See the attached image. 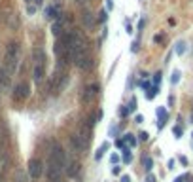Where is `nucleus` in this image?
<instances>
[{"instance_id":"nucleus-29","label":"nucleus","mask_w":193,"mask_h":182,"mask_svg":"<svg viewBox=\"0 0 193 182\" xmlns=\"http://www.w3.org/2000/svg\"><path fill=\"white\" fill-rule=\"evenodd\" d=\"M134 122H137V123H142V122H144V116H142V114H137V118H134Z\"/></svg>"},{"instance_id":"nucleus-24","label":"nucleus","mask_w":193,"mask_h":182,"mask_svg":"<svg viewBox=\"0 0 193 182\" xmlns=\"http://www.w3.org/2000/svg\"><path fill=\"white\" fill-rule=\"evenodd\" d=\"M172 133H174V137H176V138H180V137H182V133H184V131H182V127H180V125H176V127L172 129Z\"/></svg>"},{"instance_id":"nucleus-30","label":"nucleus","mask_w":193,"mask_h":182,"mask_svg":"<svg viewBox=\"0 0 193 182\" xmlns=\"http://www.w3.org/2000/svg\"><path fill=\"white\" fill-rule=\"evenodd\" d=\"M106 19V10H102L101 13H98V21H104Z\"/></svg>"},{"instance_id":"nucleus-6","label":"nucleus","mask_w":193,"mask_h":182,"mask_svg":"<svg viewBox=\"0 0 193 182\" xmlns=\"http://www.w3.org/2000/svg\"><path fill=\"white\" fill-rule=\"evenodd\" d=\"M28 95H31V86L27 82H19L15 86V89H13V101L23 102V101L28 99Z\"/></svg>"},{"instance_id":"nucleus-40","label":"nucleus","mask_w":193,"mask_h":182,"mask_svg":"<svg viewBox=\"0 0 193 182\" xmlns=\"http://www.w3.org/2000/svg\"><path fill=\"white\" fill-rule=\"evenodd\" d=\"M148 182H155V178L152 177V174H150V177H148Z\"/></svg>"},{"instance_id":"nucleus-22","label":"nucleus","mask_w":193,"mask_h":182,"mask_svg":"<svg viewBox=\"0 0 193 182\" xmlns=\"http://www.w3.org/2000/svg\"><path fill=\"white\" fill-rule=\"evenodd\" d=\"M142 163H144V169H146V171H152V167H153L152 158H144V159H142Z\"/></svg>"},{"instance_id":"nucleus-21","label":"nucleus","mask_w":193,"mask_h":182,"mask_svg":"<svg viewBox=\"0 0 193 182\" xmlns=\"http://www.w3.org/2000/svg\"><path fill=\"white\" fill-rule=\"evenodd\" d=\"M137 106H138V101H137V97H133V99L129 101V104H127V110H129V112H134V110H137Z\"/></svg>"},{"instance_id":"nucleus-13","label":"nucleus","mask_w":193,"mask_h":182,"mask_svg":"<svg viewBox=\"0 0 193 182\" xmlns=\"http://www.w3.org/2000/svg\"><path fill=\"white\" fill-rule=\"evenodd\" d=\"M78 173H80V163H76V161H72V163L68 165V171H66V174H68L70 178H74V177H76Z\"/></svg>"},{"instance_id":"nucleus-38","label":"nucleus","mask_w":193,"mask_h":182,"mask_svg":"<svg viewBox=\"0 0 193 182\" xmlns=\"http://www.w3.org/2000/svg\"><path fill=\"white\" fill-rule=\"evenodd\" d=\"M28 2H32V4H36V6H40V4H42V0H28Z\"/></svg>"},{"instance_id":"nucleus-27","label":"nucleus","mask_w":193,"mask_h":182,"mask_svg":"<svg viewBox=\"0 0 193 182\" xmlns=\"http://www.w3.org/2000/svg\"><path fill=\"white\" fill-rule=\"evenodd\" d=\"M110 161H112L114 165H116V163L119 161V156H117V154H112V156H110Z\"/></svg>"},{"instance_id":"nucleus-4","label":"nucleus","mask_w":193,"mask_h":182,"mask_svg":"<svg viewBox=\"0 0 193 182\" xmlns=\"http://www.w3.org/2000/svg\"><path fill=\"white\" fill-rule=\"evenodd\" d=\"M72 63L80 68V70H89L93 65V59L87 51V47H82V50H76L72 53Z\"/></svg>"},{"instance_id":"nucleus-32","label":"nucleus","mask_w":193,"mask_h":182,"mask_svg":"<svg viewBox=\"0 0 193 182\" xmlns=\"http://www.w3.org/2000/svg\"><path fill=\"white\" fill-rule=\"evenodd\" d=\"M121 182H131V177H129V174H123V177H121Z\"/></svg>"},{"instance_id":"nucleus-5","label":"nucleus","mask_w":193,"mask_h":182,"mask_svg":"<svg viewBox=\"0 0 193 182\" xmlns=\"http://www.w3.org/2000/svg\"><path fill=\"white\" fill-rule=\"evenodd\" d=\"M98 91H101V87H98V83H89V86H85L83 91H82V102L83 104H89L97 99Z\"/></svg>"},{"instance_id":"nucleus-7","label":"nucleus","mask_w":193,"mask_h":182,"mask_svg":"<svg viewBox=\"0 0 193 182\" xmlns=\"http://www.w3.org/2000/svg\"><path fill=\"white\" fill-rule=\"evenodd\" d=\"M42 173H44V165H42V161L38 158H34L28 161V177L31 178H40Z\"/></svg>"},{"instance_id":"nucleus-2","label":"nucleus","mask_w":193,"mask_h":182,"mask_svg":"<svg viewBox=\"0 0 193 182\" xmlns=\"http://www.w3.org/2000/svg\"><path fill=\"white\" fill-rule=\"evenodd\" d=\"M17 63H19V44L17 42H10L8 47H6V53H4V65L2 68L6 70V74L11 76L17 68Z\"/></svg>"},{"instance_id":"nucleus-23","label":"nucleus","mask_w":193,"mask_h":182,"mask_svg":"<svg viewBox=\"0 0 193 182\" xmlns=\"http://www.w3.org/2000/svg\"><path fill=\"white\" fill-rule=\"evenodd\" d=\"M170 82H172L174 86H176L178 82H180V72H178V70H174V72H172V76H170Z\"/></svg>"},{"instance_id":"nucleus-18","label":"nucleus","mask_w":193,"mask_h":182,"mask_svg":"<svg viewBox=\"0 0 193 182\" xmlns=\"http://www.w3.org/2000/svg\"><path fill=\"white\" fill-rule=\"evenodd\" d=\"M157 93H159V87H157V86L150 87V89H148V93H146V99H148V101H152V99H153V97H155Z\"/></svg>"},{"instance_id":"nucleus-9","label":"nucleus","mask_w":193,"mask_h":182,"mask_svg":"<svg viewBox=\"0 0 193 182\" xmlns=\"http://www.w3.org/2000/svg\"><path fill=\"white\" fill-rule=\"evenodd\" d=\"M78 135H80L83 141H87V142H91V125L87 123V122H82L80 123V127H78Z\"/></svg>"},{"instance_id":"nucleus-8","label":"nucleus","mask_w":193,"mask_h":182,"mask_svg":"<svg viewBox=\"0 0 193 182\" xmlns=\"http://www.w3.org/2000/svg\"><path fill=\"white\" fill-rule=\"evenodd\" d=\"M70 142H72V146H74L78 152H87V148H89V142L83 141V138L78 135V133H74V135L70 137Z\"/></svg>"},{"instance_id":"nucleus-25","label":"nucleus","mask_w":193,"mask_h":182,"mask_svg":"<svg viewBox=\"0 0 193 182\" xmlns=\"http://www.w3.org/2000/svg\"><path fill=\"white\" fill-rule=\"evenodd\" d=\"M36 8H38V6H36V4H31V2H28V4H27V11H28V13H31V15H32V13H34V11H36Z\"/></svg>"},{"instance_id":"nucleus-31","label":"nucleus","mask_w":193,"mask_h":182,"mask_svg":"<svg viewBox=\"0 0 193 182\" xmlns=\"http://www.w3.org/2000/svg\"><path fill=\"white\" fill-rule=\"evenodd\" d=\"M153 82H155V86H157V83H159V82H161V74H159V72H157V74H155V78H153Z\"/></svg>"},{"instance_id":"nucleus-33","label":"nucleus","mask_w":193,"mask_h":182,"mask_svg":"<svg viewBox=\"0 0 193 182\" xmlns=\"http://www.w3.org/2000/svg\"><path fill=\"white\" fill-rule=\"evenodd\" d=\"M140 86H142V87H144V89H150V82H148V80H144V82H142V83H140Z\"/></svg>"},{"instance_id":"nucleus-20","label":"nucleus","mask_w":193,"mask_h":182,"mask_svg":"<svg viewBox=\"0 0 193 182\" xmlns=\"http://www.w3.org/2000/svg\"><path fill=\"white\" fill-rule=\"evenodd\" d=\"M123 142L129 144V146H137V138H134V135H125L123 137Z\"/></svg>"},{"instance_id":"nucleus-11","label":"nucleus","mask_w":193,"mask_h":182,"mask_svg":"<svg viewBox=\"0 0 193 182\" xmlns=\"http://www.w3.org/2000/svg\"><path fill=\"white\" fill-rule=\"evenodd\" d=\"M44 13H46L47 19H55L57 15H59V6H46Z\"/></svg>"},{"instance_id":"nucleus-16","label":"nucleus","mask_w":193,"mask_h":182,"mask_svg":"<svg viewBox=\"0 0 193 182\" xmlns=\"http://www.w3.org/2000/svg\"><path fill=\"white\" fill-rule=\"evenodd\" d=\"M108 148H110V144H108V142H102V144H101V148H98V152L95 154V158H97V159H101L104 154L108 152Z\"/></svg>"},{"instance_id":"nucleus-42","label":"nucleus","mask_w":193,"mask_h":182,"mask_svg":"<svg viewBox=\"0 0 193 182\" xmlns=\"http://www.w3.org/2000/svg\"><path fill=\"white\" fill-rule=\"evenodd\" d=\"M191 137H193V133H191Z\"/></svg>"},{"instance_id":"nucleus-1","label":"nucleus","mask_w":193,"mask_h":182,"mask_svg":"<svg viewBox=\"0 0 193 182\" xmlns=\"http://www.w3.org/2000/svg\"><path fill=\"white\" fill-rule=\"evenodd\" d=\"M66 167V156L61 144H53L49 152V161H47V180L49 182H61V174Z\"/></svg>"},{"instance_id":"nucleus-37","label":"nucleus","mask_w":193,"mask_h":182,"mask_svg":"<svg viewBox=\"0 0 193 182\" xmlns=\"http://www.w3.org/2000/svg\"><path fill=\"white\" fill-rule=\"evenodd\" d=\"M112 173H114V174H119L121 171H119V167H114V169H112Z\"/></svg>"},{"instance_id":"nucleus-36","label":"nucleus","mask_w":193,"mask_h":182,"mask_svg":"<svg viewBox=\"0 0 193 182\" xmlns=\"http://www.w3.org/2000/svg\"><path fill=\"white\" fill-rule=\"evenodd\" d=\"M138 50V42H133V47H131V51H137Z\"/></svg>"},{"instance_id":"nucleus-34","label":"nucleus","mask_w":193,"mask_h":182,"mask_svg":"<svg viewBox=\"0 0 193 182\" xmlns=\"http://www.w3.org/2000/svg\"><path fill=\"white\" fill-rule=\"evenodd\" d=\"M138 137H140V141H148V133H140Z\"/></svg>"},{"instance_id":"nucleus-35","label":"nucleus","mask_w":193,"mask_h":182,"mask_svg":"<svg viewBox=\"0 0 193 182\" xmlns=\"http://www.w3.org/2000/svg\"><path fill=\"white\" fill-rule=\"evenodd\" d=\"M106 6H108V10L114 8V0H106Z\"/></svg>"},{"instance_id":"nucleus-10","label":"nucleus","mask_w":193,"mask_h":182,"mask_svg":"<svg viewBox=\"0 0 193 182\" xmlns=\"http://www.w3.org/2000/svg\"><path fill=\"white\" fill-rule=\"evenodd\" d=\"M167 118H169V114H167V108H163V106H159L157 108V127L159 129H163V125H165V122H167Z\"/></svg>"},{"instance_id":"nucleus-3","label":"nucleus","mask_w":193,"mask_h":182,"mask_svg":"<svg viewBox=\"0 0 193 182\" xmlns=\"http://www.w3.org/2000/svg\"><path fill=\"white\" fill-rule=\"evenodd\" d=\"M44 72H46V51L42 47H36L32 51V76L36 83H42Z\"/></svg>"},{"instance_id":"nucleus-28","label":"nucleus","mask_w":193,"mask_h":182,"mask_svg":"<svg viewBox=\"0 0 193 182\" xmlns=\"http://www.w3.org/2000/svg\"><path fill=\"white\" fill-rule=\"evenodd\" d=\"M116 146H117L119 150L123 148V146H125V142H123V138H117V141H116Z\"/></svg>"},{"instance_id":"nucleus-17","label":"nucleus","mask_w":193,"mask_h":182,"mask_svg":"<svg viewBox=\"0 0 193 182\" xmlns=\"http://www.w3.org/2000/svg\"><path fill=\"white\" fill-rule=\"evenodd\" d=\"M123 161L125 163H131V159H133V154H131V148H129V146H123Z\"/></svg>"},{"instance_id":"nucleus-19","label":"nucleus","mask_w":193,"mask_h":182,"mask_svg":"<svg viewBox=\"0 0 193 182\" xmlns=\"http://www.w3.org/2000/svg\"><path fill=\"white\" fill-rule=\"evenodd\" d=\"M174 50H176L178 55H184V53H185V42H182V40L176 42V47H174Z\"/></svg>"},{"instance_id":"nucleus-26","label":"nucleus","mask_w":193,"mask_h":182,"mask_svg":"<svg viewBox=\"0 0 193 182\" xmlns=\"http://www.w3.org/2000/svg\"><path fill=\"white\" fill-rule=\"evenodd\" d=\"M127 114H129V110H127V106H121V108H119V116H121V118H125Z\"/></svg>"},{"instance_id":"nucleus-15","label":"nucleus","mask_w":193,"mask_h":182,"mask_svg":"<svg viewBox=\"0 0 193 182\" xmlns=\"http://www.w3.org/2000/svg\"><path fill=\"white\" fill-rule=\"evenodd\" d=\"M63 32H64L63 21H55V23H53V34H55V36H61Z\"/></svg>"},{"instance_id":"nucleus-41","label":"nucleus","mask_w":193,"mask_h":182,"mask_svg":"<svg viewBox=\"0 0 193 182\" xmlns=\"http://www.w3.org/2000/svg\"><path fill=\"white\" fill-rule=\"evenodd\" d=\"M76 2H80V4H83V2H85V0H76Z\"/></svg>"},{"instance_id":"nucleus-39","label":"nucleus","mask_w":193,"mask_h":182,"mask_svg":"<svg viewBox=\"0 0 193 182\" xmlns=\"http://www.w3.org/2000/svg\"><path fill=\"white\" fill-rule=\"evenodd\" d=\"M184 180H185V177H178V178H176L174 182H184Z\"/></svg>"},{"instance_id":"nucleus-14","label":"nucleus","mask_w":193,"mask_h":182,"mask_svg":"<svg viewBox=\"0 0 193 182\" xmlns=\"http://www.w3.org/2000/svg\"><path fill=\"white\" fill-rule=\"evenodd\" d=\"M83 25L87 27V29H93V25H95V19L89 11H83Z\"/></svg>"},{"instance_id":"nucleus-12","label":"nucleus","mask_w":193,"mask_h":182,"mask_svg":"<svg viewBox=\"0 0 193 182\" xmlns=\"http://www.w3.org/2000/svg\"><path fill=\"white\" fill-rule=\"evenodd\" d=\"M8 83H10V76L6 74V70L2 67H0V89H6L8 87Z\"/></svg>"}]
</instances>
